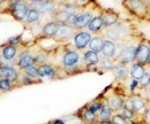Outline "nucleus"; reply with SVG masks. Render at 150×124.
Listing matches in <instances>:
<instances>
[{
	"instance_id": "3",
	"label": "nucleus",
	"mask_w": 150,
	"mask_h": 124,
	"mask_svg": "<svg viewBox=\"0 0 150 124\" xmlns=\"http://www.w3.org/2000/svg\"><path fill=\"white\" fill-rule=\"evenodd\" d=\"M121 5L134 18L141 20V21L147 20L148 13H149V7L144 2V0H122Z\"/></svg>"
},
{
	"instance_id": "10",
	"label": "nucleus",
	"mask_w": 150,
	"mask_h": 124,
	"mask_svg": "<svg viewBox=\"0 0 150 124\" xmlns=\"http://www.w3.org/2000/svg\"><path fill=\"white\" fill-rule=\"evenodd\" d=\"M110 91H111V94L105 97V99L114 113H120L124 109V97L126 94H120L115 90H110Z\"/></svg>"
},
{
	"instance_id": "8",
	"label": "nucleus",
	"mask_w": 150,
	"mask_h": 124,
	"mask_svg": "<svg viewBox=\"0 0 150 124\" xmlns=\"http://www.w3.org/2000/svg\"><path fill=\"white\" fill-rule=\"evenodd\" d=\"M75 32H76V29H74L73 27L68 24H60L54 36V40H57L59 44L68 43L74 37Z\"/></svg>"
},
{
	"instance_id": "35",
	"label": "nucleus",
	"mask_w": 150,
	"mask_h": 124,
	"mask_svg": "<svg viewBox=\"0 0 150 124\" xmlns=\"http://www.w3.org/2000/svg\"><path fill=\"white\" fill-rule=\"evenodd\" d=\"M47 124H66L65 123V121L64 120H54V121H51L50 123H47Z\"/></svg>"
},
{
	"instance_id": "34",
	"label": "nucleus",
	"mask_w": 150,
	"mask_h": 124,
	"mask_svg": "<svg viewBox=\"0 0 150 124\" xmlns=\"http://www.w3.org/2000/svg\"><path fill=\"white\" fill-rule=\"evenodd\" d=\"M68 1L72 2L73 5H75L76 7H79V8L82 9V8H86L89 5H91L95 0H68Z\"/></svg>"
},
{
	"instance_id": "18",
	"label": "nucleus",
	"mask_w": 150,
	"mask_h": 124,
	"mask_svg": "<svg viewBox=\"0 0 150 124\" xmlns=\"http://www.w3.org/2000/svg\"><path fill=\"white\" fill-rule=\"evenodd\" d=\"M102 56L108 59H114L117 56V45L115 43L109 39H104L103 48H102Z\"/></svg>"
},
{
	"instance_id": "5",
	"label": "nucleus",
	"mask_w": 150,
	"mask_h": 124,
	"mask_svg": "<svg viewBox=\"0 0 150 124\" xmlns=\"http://www.w3.org/2000/svg\"><path fill=\"white\" fill-rule=\"evenodd\" d=\"M91 38H93V34L89 32L88 30H76L74 37L72 38V46L79 52L84 51L89 46Z\"/></svg>"
},
{
	"instance_id": "20",
	"label": "nucleus",
	"mask_w": 150,
	"mask_h": 124,
	"mask_svg": "<svg viewBox=\"0 0 150 124\" xmlns=\"http://www.w3.org/2000/svg\"><path fill=\"white\" fill-rule=\"evenodd\" d=\"M103 99H104V105H103V107H102V109L99 110V113L97 114V118H98V122L111 121L113 114H114L113 109L111 108V107H110L109 102L106 101V99H105V98H103Z\"/></svg>"
},
{
	"instance_id": "17",
	"label": "nucleus",
	"mask_w": 150,
	"mask_h": 124,
	"mask_svg": "<svg viewBox=\"0 0 150 124\" xmlns=\"http://www.w3.org/2000/svg\"><path fill=\"white\" fill-rule=\"evenodd\" d=\"M77 117L84 124H98L97 114H95L90 109H88L87 106L82 107L77 111Z\"/></svg>"
},
{
	"instance_id": "40",
	"label": "nucleus",
	"mask_w": 150,
	"mask_h": 124,
	"mask_svg": "<svg viewBox=\"0 0 150 124\" xmlns=\"http://www.w3.org/2000/svg\"><path fill=\"white\" fill-rule=\"evenodd\" d=\"M0 56H1V51H0Z\"/></svg>"
},
{
	"instance_id": "33",
	"label": "nucleus",
	"mask_w": 150,
	"mask_h": 124,
	"mask_svg": "<svg viewBox=\"0 0 150 124\" xmlns=\"http://www.w3.org/2000/svg\"><path fill=\"white\" fill-rule=\"evenodd\" d=\"M149 86H150V74L147 71L146 75L139 81V89H148Z\"/></svg>"
},
{
	"instance_id": "41",
	"label": "nucleus",
	"mask_w": 150,
	"mask_h": 124,
	"mask_svg": "<svg viewBox=\"0 0 150 124\" xmlns=\"http://www.w3.org/2000/svg\"><path fill=\"white\" fill-rule=\"evenodd\" d=\"M147 71H148V72H149V74H150V71H149V70H147Z\"/></svg>"
},
{
	"instance_id": "25",
	"label": "nucleus",
	"mask_w": 150,
	"mask_h": 124,
	"mask_svg": "<svg viewBox=\"0 0 150 124\" xmlns=\"http://www.w3.org/2000/svg\"><path fill=\"white\" fill-rule=\"evenodd\" d=\"M103 29H104V24H103V20L100 18V14L96 15L90 21V23L88 24V27H87V30L89 32H91V34H98V32L100 34L103 31Z\"/></svg>"
},
{
	"instance_id": "9",
	"label": "nucleus",
	"mask_w": 150,
	"mask_h": 124,
	"mask_svg": "<svg viewBox=\"0 0 150 124\" xmlns=\"http://www.w3.org/2000/svg\"><path fill=\"white\" fill-rule=\"evenodd\" d=\"M20 71L11 64H4L0 63V78H6L8 81H11L15 88L18 86V82H19Z\"/></svg>"
},
{
	"instance_id": "15",
	"label": "nucleus",
	"mask_w": 150,
	"mask_h": 124,
	"mask_svg": "<svg viewBox=\"0 0 150 124\" xmlns=\"http://www.w3.org/2000/svg\"><path fill=\"white\" fill-rule=\"evenodd\" d=\"M132 98V102H133V108H134V111L142 118V115L143 113L146 111L147 107H148V102L143 99V97L139 93H132L131 94Z\"/></svg>"
},
{
	"instance_id": "11",
	"label": "nucleus",
	"mask_w": 150,
	"mask_h": 124,
	"mask_svg": "<svg viewBox=\"0 0 150 124\" xmlns=\"http://www.w3.org/2000/svg\"><path fill=\"white\" fill-rule=\"evenodd\" d=\"M33 7L36 8L42 15L44 14L52 15L58 9V5L54 0H39L38 2L33 5Z\"/></svg>"
},
{
	"instance_id": "37",
	"label": "nucleus",
	"mask_w": 150,
	"mask_h": 124,
	"mask_svg": "<svg viewBox=\"0 0 150 124\" xmlns=\"http://www.w3.org/2000/svg\"><path fill=\"white\" fill-rule=\"evenodd\" d=\"M98 124H113L111 121H104V122H98Z\"/></svg>"
},
{
	"instance_id": "13",
	"label": "nucleus",
	"mask_w": 150,
	"mask_h": 124,
	"mask_svg": "<svg viewBox=\"0 0 150 124\" xmlns=\"http://www.w3.org/2000/svg\"><path fill=\"white\" fill-rule=\"evenodd\" d=\"M16 67L19 68L20 70L27 68V67H30V66H35V60H34V56L31 55L29 48H25L22 53L19 54V56L16 57Z\"/></svg>"
},
{
	"instance_id": "1",
	"label": "nucleus",
	"mask_w": 150,
	"mask_h": 124,
	"mask_svg": "<svg viewBox=\"0 0 150 124\" xmlns=\"http://www.w3.org/2000/svg\"><path fill=\"white\" fill-rule=\"evenodd\" d=\"M100 35L105 39L112 40L114 43H119V41L128 39L137 34H136V27L134 25V23L131 21L124 20V21L117 22L112 27L104 28L103 31L100 32Z\"/></svg>"
},
{
	"instance_id": "14",
	"label": "nucleus",
	"mask_w": 150,
	"mask_h": 124,
	"mask_svg": "<svg viewBox=\"0 0 150 124\" xmlns=\"http://www.w3.org/2000/svg\"><path fill=\"white\" fill-rule=\"evenodd\" d=\"M38 74L40 79L47 78V79H56L58 74V66L53 63H45L42 66H38Z\"/></svg>"
},
{
	"instance_id": "23",
	"label": "nucleus",
	"mask_w": 150,
	"mask_h": 124,
	"mask_svg": "<svg viewBox=\"0 0 150 124\" xmlns=\"http://www.w3.org/2000/svg\"><path fill=\"white\" fill-rule=\"evenodd\" d=\"M100 60L99 54L91 51V50H87L86 52H83L82 55V62L87 66H97L98 62Z\"/></svg>"
},
{
	"instance_id": "19",
	"label": "nucleus",
	"mask_w": 150,
	"mask_h": 124,
	"mask_svg": "<svg viewBox=\"0 0 150 124\" xmlns=\"http://www.w3.org/2000/svg\"><path fill=\"white\" fill-rule=\"evenodd\" d=\"M59 23H57L56 21L51 20L47 21L45 24H43V29H42V36L40 37H45V38H54L58 28H59Z\"/></svg>"
},
{
	"instance_id": "26",
	"label": "nucleus",
	"mask_w": 150,
	"mask_h": 124,
	"mask_svg": "<svg viewBox=\"0 0 150 124\" xmlns=\"http://www.w3.org/2000/svg\"><path fill=\"white\" fill-rule=\"evenodd\" d=\"M69 16H71V13H68L67 11L58 8L56 12L51 15V20L56 21L57 23H59V24H67Z\"/></svg>"
},
{
	"instance_id": "32",
	"label": "nucleus",
	"mask_w": 150,
	"mask_h": 124,
	"mask_svg": "<svg viewBox=\"0 0 150 124\" xmlns=\"http://www.w3.org/2000/svg\"><path fill=\"white\" fill-rule=\"evenodd\" d=\"M14 88H15V85L11 81H8L6 78H0V93L9 92V91H12Z\"/></svg>"
},
{
	"instance_id": "22",
	"label": "nucleus",
	"mask_w": 150,
	"mask_h": 124,
	"mask_svg": "<svg viewBox=\"0 0 150 124\" xmlns=\"http://www.w3.org/2000/svg\"><path fill=\"white\" fill-rule=\"evenodd\" d=\"M113 75L118 81H127L129 77V68L126 64L115 63L113 68Z\"/></svg>"
},
{
	"instance_id": "28",
	"label": "nucleus",
	"mask_w": 150,
	"mask_h": 124,
	"mask_svg": "<svg viewBox=\"0 0 150 124\" xmlns=\"http://www.w3.org/2000/svg\"><path fill=\"white\" fill-rule=\"evenodd\" d=\"M40 16H42V14L38 12L37 9L34 8V7H31V8L29 9V12H28L27 18H25V20H24V23L28 24V25H33V24H35V23H38V22H39Z\"/></svg>"
},
{
	"instance_id": "30",
	"label": "nucleus",
	"mask_w": 150,
	"mask_h": 124,
	"mask_svg": "<svg viewBox=\"0 0 150 124\" xmlns=\"http://www.w3.org/2000/svg\"><path fill=\"white\" fill-rule=\"evenodd\" d=\"M104 105V99L102 98V97H98L97 99H95L94 101H91V102H89V104H87L86 106L88 109H90L93 113L95 114H98L99 113V110L102 109V107Z\"/></svg>"
},
{
	"instance_id": "27",
	"label": "nucleus",
	"mask_w": 150,
	"mask_h": 124,
	"mask_svg": "<svg viewBox=\"0 0 150 124\" xmlns=\"http://www.w3.org/2000/svg\"><path fill=\"white\" fill-rule=\"evenodd\" d=\"M104 37L102 35L99 36H94L93 38H91V40H90V43H89V46H88V48L89 50H91V51H94L96 53H100L102 52V48H103V44H104Z\"/></svg>"
},
{
	"instance_id": "7",
	"label": "nucleus",
	"mask_w": 150,
	"mask_h": 124,
	"mask_svg": "<svg viewBox=\"0 0 150 124\" xmlns=\"http://www.w3.org/2000/svg\"><path fill=\"white\" fill-rule=\"evenodd\" d=\"M30 4L25 0H19L13 7L9 8V14L15 18L16 21L24 22V20L28 15V12L30 9Z\"/></svg>"
},
{
	"instance_id": "4",
	"label": "nucleus",
	"mask_w": 150,
	"mask_h": 124,
	"mask_svg": "<svg viewBox=\"0 0 150 124\" xmlns=\"http://www.w3.org/2000/svg\"><path fill=\"white\" fill-rule=\"evenodd\" d=\"M64 52L60 59V67L64 69H71L75 66H77L81 62V54L77 50L69 44H66L64 46Z\"/></svg>"
},
{
	"instance_id": "2",
	"label": "nucleus",
	"mask_w": 150,
	"mask_h": 124,
	"mask_svg": "<svg viewBox=\"0 0 150 124\" xmlns=\"http://www.w3.org/2000/svg\"><path fill=\"white\" fill-rule=\"evenodd\" d=\"M98 14H100V13H98ZM98 14H96L95 9L90 8V5H89L88 7L82 8L80 12H77L75 14H71L67 24L73 27L76 30H84V29H87L90 21Z\"/></svg>"
},
{
	"instance_id": "42",
	"label": "nucleus",
	"mask_w": 150,
	"mask_h": 124,
	"mask_svg": "<svg viewBox=\"0 0 150 124\" xmlns=\"http://www.w3.org/2000/svg\"><path fill=\"white\" fill-rule=\"evenodd\" d=\"M148 89H149V90H150V86H149V88H148Z\"/></svg>"
},
{
	"instance_id": "31",
	"label": "nucleus",
	"mask_w": 150,
	"mask_h": 124,
	"mask_svg": "<svg viewBox=\"0 0 150 124\" xmlns=\"http://www.w3.org/2000/svg\"><path fill=\"white\" fill-rule=\"evenodd\" d=\"M21 72H23L24 75L29 76V77L33 78V79H36V81H40V82H42V79H40V77H39V74H38V66H36V64L22 69Z\"/></svg>"
},
{
	"instance_id": "21",
	"label": "nucleus",
	"mask_w": 150,
	"mask_h": 124,
	"mask_svg": "<svg viewBox=\"0 0 150 124\" xmlns=\"http://www.w3.org/2000/svg\"><path fill=\"white\" fill-rule=\"evenodd\" d=\"M30 51V50H29ZM31 55L34 56V60H35V64L36 66H42V64H45L47 63L49 61V57H50V53L46 52L45 50H43L42 47L37 46V50L35 52H31L30 51Z\"/></svg>"
},
{
	"instance_id": "39",
	"label": "nucleus",
	"mask_w": 150,
	"mask_h": 124,
	"mask_svg": "<svg viewBox=\"0 0 150 124\" xmlns=\"http://www.w3.org/2000/svg\"><path fill=\"white\" fill-rule=\"evenodd\" d=\"M5 1H6V0H0V6H1V5H2Z\"/></svg>"
},
{
	"instance_id": "12",
	"label": "nucleus",
	"mask_w": 150,
	"mask_h": 124,
	"mask_svg": "<svg viewBox=\"0 0 150 124\" xmlns=\"http://www.w3.org/2000/svg\"><path fill=\"white\" fill-rule=\"evenodd\" d=\"M19 47L18 45H9L6 44L5 46L1 47V60H5L6 62H12V61H16V57L19 56Z\"/></svg>"
},
{
	"instance_id": "16",
	"label": "nucleus",
	"mask_w": 150,
	"mask_h": 124,
	"mask_svg": "<svg viewBox=\"0 0 150 124\" xmlns=\"http://www.w3.org/2000/svg\"><path fill=\"white\" fill-rule=\"evenodd\" d=\"M100 18L103 20L104 28L112 27L113 24H115L117 22L120 21V15H119V13L115 12V11H113V9H102V12H100Z\"/></svg>"
},
{
	"instance_id": "6",
	"label": "nucleus",
	"mask_w": 150,
	"mask_h": 124,
	"mask_svg": "<svg viewBox=\"0 0 150 124\" xmlns=\"http://www.w3.org/2000/svg\"><path fill=\"white\" fill-rule=\"evenodd\" d=\"M150 60V40L143 38L137 48H136V54H135V62L140 63L142 66H147Z\"/></svg>"
},
{
	"instance_id": "38",
	"label": "nucleus",
	"mask_w": 150,
	"mask_h": 124,
	"mask_svg": "<svg viewBox=\"0 0 150 124\" xmlns=\"http://www.w3.org/2000/svg\"><path fill=\"white\" fill-rule=\"evenodd\" d=\"M146 21H150V9H149V13H148V16H147V20Z\"/></svg>"
},
{
	"instance_id": "36",
	"label": "nucleus",
	"mask_w": 150,
	"mask_h": 124,
	"mask_svg": "<svg viewBox=\"0 0 150 124\" xmlns=\"http://www.w3.org/2000/svg\"><path fill=\"white\" fill-rule=\"evenodd\" d=\"M25 1H28L30 5H34V4H36V2H38L39 0H25Z\"/></svg>"
},
{
	"instance_id": "29",
	"label": "nucleus",
	"mask_w": 150,
	"mask_h": 124,
	"mask_svg": "<svg viewBox=\"0 0 150 124\" xmlns=\"http://www.w3.org/2000/svg\"><path fill=\"white\" fill-rule=\"evenodd\" d=\"M115 66V61L113 59H108V57H100L98 64H97V68L100 69L103 71H109V70H113Z\"/></svg>"
},
{
	"instance_id": "24",
	"label": "nucleus",
	"mask_w": 150,
	"mask_h": 124,
	"mask_svg": "<svg viewBox=\"0 0 150 124\" xmlns=\"http://www.w3.org/2000/svg\"><path fill=\"white\" fill-rule=\"evenodd\" d=\"M146 66H142L140 63H136V62H133L131 64V68H129V76L131 78L135 79V81H140L144 75H146Z\"/></svg>"
}]
</instances>
